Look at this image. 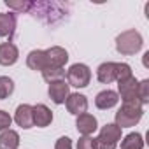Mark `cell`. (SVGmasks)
<instances>
[{
	"instance_id": "obj_1",
	"label": "cell",
	"mask_w": 149,
	"mask_h": 149,
	"mask_svg": "<svg viewBox=\"0 0 149 149\" xmlns=\"http://www.w3.org/2000/svg\"><path fill=\"white\" fill-rule=\"evenodd\" d=\"M142 44H144V39L137 30H126L116 37V51L123 56H132L139 53L142 49Z\"/></svg>"
},
{
	"instance_id": "obj_2",
	"label": "cell",
	"mask_w": 149,
	"mask_h": 149,
	"mask_svg": "<svg viewBox=\"0 0 149 149\" xmlns=\"http://www.w3.org/2000/svg\"><path fill=\"white\" fill-rule=\"evenodd\" d=\"M144 116V109L140 104H123L121 109L116 112V126L119 128H130L135 126Z\"/></svg>"
},
{
	"instance_id": "obj_3",
	"label": "cell",
	"mask_w": 149,
	"mask_h": 149,
	"mask_svg": "<svg viewBox=\"0 0 149 149\" xmlns=\"http://www.w3.org/2000/svg\"><path fill=\"white\" fill-rule=\"evenodd\" d=\"M121 140V128L114 123H107L102 126L98 137L95 139V149H116L118 142Z\"/></svg>"
},
{
	"instance_id": "obj_4",
	"label": "cell",
	"mask_w": 149,
	"mask_h": 149,
	"mask_svg": "<svg viewBox=\"0 0 149 149\" xmlns=\"http://www.w3.org/2000/svg\"><path fill=\"white\" fill-rule=\"evenodd\" d=\"M91 81V70L84 63H74L67 70V83L74 88H86Z\"/></svg>"
},
{
	"instance_id": "obj_5",
	"label": "cell",
	"mask_w": 149,
	"mask_h": 149,
	"mask_svg": "<svg viewBox=\"0 0 149 149\" xmlns=\"http://www.w3.org/2000/svg\"><path fill=\"white\" fill-rule=\"evenodd\" d=\"M137 84L139 81L133 76L123 83H118V91H119L118 97H121L123 104H140L137 100Z\"/></svg>"
},
{
	"instance_id": "obj_6",
	"label": "cell",
	"mask_w": 149,
	"mask_h": 149,
	"mask_svg": "<svg viewBox=\"0 0 149 149\" xmlns=\"http://www.w3.org/2000/svg\"><path fill=\"white\" fill-rule=\"evenodd\" d=\"M49 98L54 102V104H65L67 97L70 95V86L65 79H60V81H54V83H49Z\"/></svg>"
},
{
	"instance_id": "obj_7",
	"label": "cell",
	"mask_w": 149,
	"mask_h": 149,
	"mask_svg": "<svg viewBox=\"0 0 149 149\" xmlns=\"http://www.w3.org/2000/svg\"><path fill=\"white\" fill-rule=\"evenodd\" d=\"M67 111L74 116H81L88 111V98L81 93H70L65 100Z\"/></svg>"
},
{
	"instance_id": "obj_8",
	"label": "cell",
	"mask_w": 149,
	"mask_h": 149,
	"mask_svg": "<svg viewBox=\"0 0 149 149\" xmlns=\"http://www.w3.org/2000/svg\"><path fill=\"white\" fill-rule=\"evenodd\" d=\"M44 53H46V58H47V67L63 68L65 63L68 61V53L63 47H60V46H53V47L46 49Z\"/></svg>"
},
{
	"instance_id": "obj_9",
	"label": "cell",
	"mask_w": 149,
	"mask_h": 149,
	"mask_svg": "<svg viewBox=\"0 0 149 149\" xmlns=\"http://www.w3.org/2000/svg\"><path fill=\"white\" fill-rule=\"evenodd\" d=\"M76 126H77V132H79L83 137H91V133L97 132L98 123H97V118H95V116L84 112V114L77 116V119H76Z\"/></svg>"
},
{
	"instance_id": "obj_10",
	"label": "cell",
	"mask_w": 149,
	"mask_h": 149,
	"mask_svg": "<svg viewBox=\"0 0 149 149\" xmlns=\"http://www.w3.org/2000/svg\"><path fill=\"white\" fill-rule=\"evenodd\" d=\"M14 121L18 123V126H21L25 130L32 128L33 126V109H32V105H28V104L18 105L16 114H14Z\"/></svg>"
},
{
	"instance_id": "obj_11",
	"label": "cell",
	"mask_w": 149,
	"mask_h": 149,
	"mask_svg": "<svg viewBox=\"0 0 149 149\" xmlns=\"http://www.w3.org/2000/svg\"><path fill=\"white\" fill-rule=\"evenodd\" d=\"M32 109H33V126L46 128V126L51 125V121H53V112L49 111L47 105L37 104V105H33Z\"/></svg>"
},
{
	"instance_id": "obj_12",
	"label": "cell",
	"mask_w": 149,
	"mask_h": 149,
	"mask_svg": "<svg viewBox=\"0 0 149 149\" xmlns=\"http://www.w3.org/2000/svg\"><path fill=\"white\" fill-rule=\"evenodd\" d=\"M19 58V51L13 42H2L0 44V65L9 67L14 65Z\"/></svg>"
},
{
	"instance_id": "obj_13",
	"label": "cell",
	"mask_w": 149,
	"mask_h": 149,
	"mask_svg": "<svg viewBox=\"0 0 149 149\" xmlns=\"http://www.w3.org/2000/svg\"><path fill=\"white\" fill-rule=\"evenodd\" d=\"M118 102H119V97H118V93L112 91V90H104V91H100V93L97 95V98H95V105H97L98 109H102V111H107V109L114 107Z\"/></svg>"
},
{
	"instance_id": "obj_14",
	"label": "cell",
	"mask_w": 149,
	"mask_h": 149,
	"mask_svg": "<svg viewBox=\"0 0 149 149\" xmlns=\"http://www.w3.org/2000/svg\"><path fill=\"white\" fill-rule=\"evenodd\" d=\"M26 65H28V68H32V70L42 72V70L47 67L46 53H44L42 49H33V51H30L28 56H26Z\"/></svg>"
},
{
	"instance_id": "obj_15",
	"label": "cell",
	"mask_w": 149,
	"mask_h": 149,
	"mask_svg": "<svg viewBox=\"0 0 149 149\" xmlns=\"http://www.w3.org/2000/svg\"><path fill=\"white\" fill-rule=\"evenodd\" d=\"M97 77L102 84H111L116 81V63L114 61H105L97 68Z\"/></svg>"
},
{
	"instance_id": "obj_16",
	"label": "cell",
	"mask_w": 149,
	"mask_h": 149,
	"mask_svg": "<svg viewBox=\"0 0 149 149\" xmlns=\"http://www.w3.org/2000/svg\"><path fill=\"white\" fill-rule=\"evenodd\" d=\"M16 30V16L13 13H0V37H13Z\"/></svg>"
},
{
	"instance_id": "obj_17",
	"label": "cell",
	"mask_w": 149,
	"mask_h": 149,
	"mask_svg": "<svg viewBox=\"0 0 149 149\" xmlns=\"http://www.w3.org/2000/svg\"><path fill=\"white\" fill-rule=\"evenodd\" d=\"M19 146V135L14 130H4L0 133V149H18Z\"/></svg>"
},
{
	"instance_id": "obj_18",
	"label": "cell",
	"mask_w": 149,
	"mask_h": 149,
	"mask_svg": "<svg viewBox=\"0 0 149 149\" xmlns=\"http://www.w3.org/2000/svg\"><path fill=\"white\" fill-rule=\"evenodd\" d=\"M121 149H144V139L140 133L132 132L121 140Z\"/></svg>"
},
{
	"instance_id": "obj_19",
	"label": "cell",
	"mask_w": 149,
	"mask_h": 149,
	"mask_svg": "<svg viewBox=\"0 0 149 149\" xmlns=\"http://www.w3.org/2000/svg\"><path fill=\"white\" fill-rule=\"evenodd\" d=\"M42 77L46 83H54V81H60L65 77V70L58 68V67H46L42 70Z\"/></svg>"
},
{
	"instance_id": "obj_20",
	"label": "cell",
	"mask_w": 149,
	"mask_h": 149,
	"mask_svg": "<svg viewBox=\"0 0 149 149\" xmlns=\"http://www.w3.org/2000/svg\"><path fill=\"white\" fill-rule=\"evenodd\" d=\"M14 91V81L7 76H0V98L6 100Z\"/></svg>"
},
{
	"instance_id": "obj_21",
	"label": "cell",
	"mask_w": 149,
	"mask_h": 149,
	"mask_svg": "<svg viewBox=\"0 0 149 149\" xmlns=\"http://www.w3.org/2000/svg\"><path fill=\"white\" fill-rule=\"evenodd\" d=\"M137 100L140 102V105L149 104V81L144 79L137 84Z\"/></svg>"
},
{
	"instance_id": "obj_22",
	"label": "cell",
	"mask_w": 149,
	"mask_h": 149,
	"mask_svg": "<svg viewBox=\"0 0 149 149\" xmlns=\"http://www.w3.org/2000/svg\"><path fill=\"white\" fill-rule=\"evenodd\" d=\"M133 76L132 74V67L128 63H116V81L123 83L126 79H130Z\"/></svg>"
},
{
	"instance_id": "obj_23",
	"label": "cell",
	"mask_w": 149,
	"mask_h": 149,
	"mask_svg": "<svg viewBox=\"0 0 149 149\" xmlns=\"http://www.w3.org/2000/svg\"><path fill=\"white\" fill-rule=\"evenodd\" d=\"M11 123H13V118L9 116V112H6V111H2V109H0V132L9 130Z\"/></svg>"
},
{
	"instance_id": "obj_24",
	"label": "cell",
	"mask_w": 149,
	"mask_h": 149,
	"mask_svg": "<svg viewBox=\"0 0 149 149\" xmlns=\"http://www.w3.org/2000/svg\"><path fill=\"white\" fill-rule=\"evenodd\" d=\"M77 149H95V139L93 137H81L77 140Z\"/></svg>"
},
{
	"instance_id": "obj_25",
	"label": "cell",
	"mask_w": 149,
	"mask_h": 149,
	"mask_svg": "<svg viewBox=\"0 0 149 149\" xmlns=\"http://www.w3.org/2000/svg\"><path fill=\"white\" fill-rule=\"evenodd\" d=\"M7 7L16 9V11H30L32 9V2H6Z\"/></svg>"
},
{
	"instance_id": "obj_26",
	"label": "cell",
	"mask_w": 149,
	"mask_h": 149,
	"mask_svg": "<svg viewBox=\"0 0 149 149\" xmlns=\"http://www.w3.org/2000/svg\"><path fill=\"white\" fill-rule=\"evenodd\" d=\"M54 149H72V140L68 137H60L54 144Z\"/></svg>"
}]
</instances>
